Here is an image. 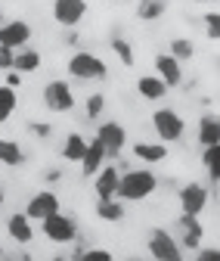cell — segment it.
Returning a JSON list of instances; mask_svg holds the SVG:
<instances>
[{
	"label": "cell",
	"mask_w": 220,
	"mask_h": 261,
	"mask_svg": "<svg viewBox=\"0 0 220 261\" xmlns=\"http://www.w3.org/2000/svg\"><path fill=\"white\" fill-rule=\"evenodd\" d=\"M44 103L50 112H72L75 109V90L69 81L62 78H53L44 84Z\"/></svg>",
	"instance_id": "6"
},
{
	"label": "cell",
	"mask_w": 220,
	"mask_h": 261,
	"mask_svg": "<svg viewBox=\"0 0 220 261\" xmlns=\"http://www.w3.org/2000/svg\"><path fill=\"white\" fill-rule=\"evenodd\" d=\"M205 205H208V190L202 184H186V187H180V212L183 215L199 218L205 212Z\"/></svg>",
	"instance_id": "11"
},
{
	"label": "cell",
	"mask_w": 220,
	"mask_h": 261,
	"mask_svg": "<svg viewBox=\"0 0 220 261\" xmlns=\"http://www.w3.org/2000/svg\"><path fill=\"white\" fill-rule=\"evenodd\" d=\"M168 13V0H140L137 4V19L143 22H159Z\"/></svg>",
	"instance_id": "23"
},
{
	"label": "cell",
	"mask_w": 220,
	"mask_h": 261,
	"mask_svg": "<svg viewBox=\"0 0 220 261\" xmlns=\"http://www.w3.org/2000/svg\"><path fill=\"white\" fill-rule=\"evenodd\" d=\"M97 140L106 146V155L109 159H118L121 149H124V143H128V130H124L121 121H103L97 127Z\"/></svg>",
	"instance_id": "8"
},
{
	"label": "cell",
	"mask_w": 220,
	"mask_h": 261,
	"mask_svg": "<svg viewBox=\"0 0 220 261\" xmlns=\"http://www.w3.org/2000/svg\"><path fill=\"white\" fill-rule=\"evenodd\" d=\"M69 75L78 78V81H103L109 75V65L97 56V53H90V50H78L69 56Z\"/></svg>",
	"instance_id": "2"
},
{
	"label": "cell",
	"mask_w": 220,
	"mask_h": 261,
	"mask_svg": "<svg viewBox=\"0 0 220 261\" xmlns=\"http://www.w3.org/2000/svg\"><path fill=\"white\" fill-rule=\"evenodd\" d=\"M53 261H69V258H62V255H56V258H53Z\"/></svg>",
	"instance_id": "38"
},
{
	"label": "cell",
	"mask_w": 220,
	"mask_h": 261,
	"mask_svg": "<svg viewBox=\"0 0 220 261\" xmlns=\"http://www.w3.org/2000/svg\"><path fill=\"white\" fill-rule=\"evenodd\" d=\"M155 75H159L168 87H177L183 81V69H180V62L171 53H159V56H155Z\"/></svg>",
	"instance_id": "15"
},
{
	"label": "cell",
	"mask_w": 220,
	"mask_h": 261,
	"mask_svg": "<svg viewBox=\"0 0 220 261\" xmlns=\"http://www.w3.org/2000/svg\"><path fill=\"white\" fill-rule=\"evenodd\" d=\"M155 190H159V177H155L149 168H131V171L121 174L118 199L121 202H140V199H149Z\"/></svg>",
	"instance_id": "1"
},
{
	"label": "cell",
	"mask_w": 220,
	"mask_h": 261,
	"mask_svg": "<svg viewBox=\"0 0 220 261\" xmlns=\"http://www.w3.org/2000/svg\"><path fill=\"white\" fill-rule=\"evenodd\" d=\"M59 212V196L53 193V190H41V193H35L28 199V205H25V215L31 218V221H47L50 215H56Z\"/></svg>",
	"instance_id": "10"
},
{
	"label": "cell",
	"mask_w": 220,
	"mask_h": 261,
	"mask_svg": "<svg viewBox=\"0 0 220 261\" xmlns=\"http://www.w3.org/2000/svg\"><path fill=\"white\" fill-rule=\"evenodd\" d=\"M13 261H35V258H31V255H28V252H22V255H16V258H13Z\"/></svg>",
	"instance_id": "36"
},
{
	"label": "cell",
	"mask_w": 220,
	"mask_h": 261,
	"mask_svg": "<svg viewBox=\"0 0 220 261\" xmlns=\"http://www.w3.org/2000/svg\"><path fill=\"white\" fill-rule=\"evenodd\" d=\"M41 230H44V237H47L50 243H56V246H66V243H75V240H78V224H75V218L66 215V212H56V215H50L47 221H41Z\"/></svg>",
	"instance_id": "4"
},
{
	"label": "cell",
	"mask_w": 220,
	"mask_h": 261,
	"mask_svg": "<svg viewBox=\"0 0 220 261\" xmlns=\"http://www.w3.org/2000/svg\"><path fill=\"white\" fill-rule=\"evenodd\" d=\"M78 261H115V255L109 249H84Z\"/></svg>",
	"instance_id": "31"
},
{
	"label": "cell",
	"mask_w": 220,
	"mask_h": 261,
	"mask_svg": "<svg viewBox=\"0 0 220 261\" xmlns=\"http://www.w3.org/2000/svg\"><path fill=\"white\" fill-rule=\"evenodd\" d=\"M13 62H16V53L0 47V72H13Z\"/></svg>",
	"instance_id": "33"
},
{
	"label": "cell",
	"mask_w": 220,
	"mask_h": 261,
	"mask_svg": "<svg viewBox=\"0 0 220 261\" xmlns=\"http://www.w3.org/2000/svg\"><path fill=\"white\" fill-rule=\"evenodd\" d=\"M0 258H4V246H0Z\"/></svg>",
	"instance_id": "40"
},
{
	"label": "cell",
	"mask_w": 220,
	"mask_h": 261,
	"mask_svg": "<svg viewBox=\"0 0 220 261\" xmlns=\"http://www.w3.org/2000/svg\"><path fill=\"white\" fill-rule=\"evenodd\" d=\"M28 130H31V134H35L38 140H47V137L53 134V127H50L47 121H35V124H28Z\"/></svg>",
	"instance_id": "32"
},
{
	"label": "cell",
	"mask_w": 220,
	"mask_h": 261,
	"mask_svg": "<svg viewBox=\"0 0 220 261\" xmlns=\"http://www.w3.org/2000/svg\"><path fill=\"white\" fill-rule=\"evenodd\" d=\"M0 208H4V190H0Z\"/></svg>",
	"instance_id": "37"
},
{
	"label": "cell",
	"mask_w": 220,
	"mask_h": 261,
	"mask_svg": "<svg viewBox=\"0 0 220 261\" xmlns=\"http://www.w3.org/2000/svg\"><path fill=\"white\" fill-rule=\"evenodd\" d=\"M31 38H35V28H31L25 19H7L4 25H0V47H7L13 53L25 50Z\"/></svg>",
	"instance_id": "5"
},
{
	"label": "cell",
	"mask_w": 220,
	"mask_h": 261,
	"mask_svg": "<svg viewBox=\"0 0 220 261\" xmlns=\"http://www.w3.org/2000/svg\"><path fill=\"white\" fill-rule=\"evenodd\" d=\"M41 69V53L38 50H19L16 53V62H13V72H19V75H35Z\"/></svg>",
	"instance_id": "20"
},
{
	"label": "cell",
	"mask_w": 220,
	"mask_h": 261,
	"mask_svg": "<svg viewBox=\"0 0 220 261\" xmlns=\"http://www.w3.org/2000/svg\"><path fill=\"white\" fill-rule=\"evenodd\" d=\"M128 261H140V258H128Z\"/></svg>",
	"instance_id": "42"
},
{
	"label": "cell",
	"mask_w": 220,
	"mask_h": 261,
	"mask_svg": "<svg viewBox=\"0 0 220 261\" xmlns=\"http://www.w3.org/2000/svg\"><path fill=\"white\" fill-rule=\"evenodd\" d=\"M87 146H90V140L84 134H78V130H72V134L66 137V143H62V159L66 162H84Z\"/></svg>",
	"instance_id": "18"
},
{
	"label": "cell",
	"mask_w": 220,
	"mask_h": 261,
	"mask_svg": "<svg viewBox=\"0 0 220 261\" xmlns=\"http://www.w3.org/2000/svg\"><path fill=\"white\" fill-rule=\"evenodd\" d=\"M109 47H112V53L121 59V65H124V69H131V65H134V47L128 44V41H124V38H109Z\"/></svg>",
	"instance_id": "27"
},
{
	"label": "cell",
	"mask_w": 220,
	"mask_h": 261,
	"mask_svg": "<svg viewBox=\"0 0 220 261\" xmlns=\"http://www.w3.org/2000/svg\"><path fill=\"white\" fill-rule=\"evenodd\" d=\"M16 106H19V93H16V87L0 84V124L10 121V115L16 112Z\"/></svg>",
	"instance_id": "25"
},
{
	"label": "cell",
	"mask_w": 220,
	"mask_h": 261,
	"mask_svg": "<svg viewBox=\"0 0 220 261\" xmlns=\"http://www.w3.org/2000/svg\"><path fill=\"white\" fill-rule=\"evenodd\" d=\"M152 127H155V134H159L162 143H177L186 134V121L180 118V112H174L168 106H162V109L152 112Z\"/></svg>",
	"instance_id": "3"
},
{
	"label": "cell",
	"mask_w": 220,
	"mask_h": 261,
	"mask_svg": "<svg viewBox=\"0 0 220 261\" xmlns=\"http://www.w3.org/2000/svg\"><path fill=\"white\" fill-rule=\"evenodd\" d=\"M196 261H220V249H199Z\"/></svg>",
	"instance_id": "34"
},
{
	"label": "cell",
	"mask_w": 220,
	"mask_h": 261,
	"mask_svg": "<svg viewBox=\"0 0 220 261\" xmlns=\"http://www.w3.org/2000/svg\"><path fill=\"white\" fill-rule=\"evenodd\" d=\"M109 162V155H106V146L100 143V140H90V146H87V155H84V162H81V174L84 177H97L100 171H103V165Z\"/></svg>",
	"instance_id": "14"
},
{
	"label": "cell",
	"mask_w": 220,
	"mask_h": 261,
	"mask_svg": "<svg viewBox=\"0 0 220 261\" xmlns=\"http://www.w3.org/2000/svg\"><path fill=\"white\" fill-rule=\"evenodd\" d=\"M202 165H205L211 184H220V143H217V146H205V152H202Z\"/></svg>",
	"instance_id": "26"
},
{
	"label": "cell",
	"mask_w": 220,
	"mask_h": 261,
	"mask_svg": "<svg viewBox=\"0 0 220 261\" xmlns=\"http://www.w3.org/2000/svg\"><path fill=\"white\" fill-rule=\"evenodd\" d=\"M199 143L202 146H217L220 143V115L205 112L199 118Z\"/></svg>",
	"instance_id": "17"
},
{
	"label": "cell",
	"mask_w": 220,
	"mask_h": 261,
	"mask_svg": "<svg viewBox=\"0 0 220 261\" xmlns=\"http://www.w3.org/2000/svg\"><path fill=\"white\" fill-rule=\"evenodd\" d=\"M97 218L100 221H109V224L124 221V202L121 199H106V202L97 199Z\"/></svg>",
	"instance_id": "24"
},
{
	"label": "cell",
	"mask_w": 220,
	"mask_h": 261,
	"mask_svg": "<svg viewBox=\"0 0 220 261\" xmlns=\"http://www.w3.org/2000/svg\"><path fill=\"white\" fill-rule=\"evenodd\" d=\"M4 22H7V19H4V10H0V25H4Z\"/></svg>",
	"instance_id": "39"
},
{
	"label": "cell",
	"mask_w": 220,
	"mask_h": 261,
	"mask_svg": "<svg viewBox=\"0 0 220 261\" xmlns=\"http://www.w3.org/2000/svg\"><path fill=\"white\" fill-rule=\"evenodd\" d=\"M19 81H22L19 72H10V75H7V84H10V87H19Z\"/></svg>",
	"instance_id": "35"
},
{
	"label": "cell",
	"mask_w": 220,
	"mask_h": 261,
	"mask_svg": "<svg viewBox=\"0 0 220 261\" xmlns=\"http://www.w3.org/2000/svg\"><path fill=\"white\" fill-rule=\"evenodd\" d=\"M205 35L208 41H220V13H205Z\"/></svg>",
	"instance_id": "30"
},
{
	"label": "cell",
	"mask_w": 220,
	"mask_h": 261,
	"mask_svg": "<svg viewBox=\"0 0 220 261\" xmlns=\"http://www.w3.org/2000/svg\"><path fill=\"white\" fill-rule=\"evenodd\" d=\"M171 56L177 62H186V59H193L196 56V44L190 38H171Z\"/></svg>",
	"instance_id": "28"
},
{
	"label": "cell",
	"mask_w": 220,
	"mask_h": 261,
	"mask_svg": "<svg viewBox=\"0 0 220 261\" xmlns=\"http://www.w3.org/2000/svg\"><path fill=\"white\" fill-rule=\"evenodd\" d=\"M103 109H106V96H103V93H90V96H87V103H84L87 118H90V121H97V118L103 115Z\"/></svg>",
	"instance_id": "29"
},
{
	"label": "cell",
	"mask_w": 220,
	"mask_h": 261,
	"mask_svg": "<svg viewBox=\"0 0 220 261\" xmlns=\"http://www.w3.org/2000/svg\"><path fill=\"white\" fill-rule=\"evenodd\" d=\"M180 227H183V249H196L199 243H202V224H199V218H193V215H180Z\"/></svg>",
	"instance_id": "19"
},
{
	"label": "cell",
	"mask_w": 220,
	"mask_h": 261,
	"mask_svg": "<svg viewBox=\"0 0 220 261\" xmlns=\"http://www.w3.org/2000/svg\"><path fill=\"white\" fill-rule=\"evenodd\" d=\"M149 255L155 261H183V246L162 227H155L149 233Z\"/></svg>",
	"instance_id": "7"
},
{
	"label": "cell",
	"mask_w": 220,
	"mask_h": 261,
	"mask_svg": "<svg viewBox=\"0 0 220 261\" xmlns=\"http://www.w3.org/2000/svg\"><path fill=\"white\" fill-rule=\"evenodd\" d=\"M168 90H171V87H168L159 75H140V78H137V93L143 96V100H165Z\"/></svg>",
	"instance_id": "16"
},
{
	"label": "cell",
	"mask_w": 220,
	"mask_h": 261,
	"mask_svg": "<svg viewBox=\"0 0 220 261\" xmlns=\"http://www.w3.org/2000/svg\"><path fill=\"white\" fill-rule=\"evenodd\" d=\"M7 233L13 237V243L28 246L31 240H35V224H31V218H28L25 212H16V215H10V221H7Z\"/></svg>",
	"instance_id": "13"
},
{
	"label": "cell",
	"mask_w": 220,
	"mask_h": 261,
	"mask_svg": "<svg viewBox=\"0 0 220 261\" xmlns=\"http://www.w3.org/2000/svg\"><path fill=\"white\" fill-rule=\"evenodd\" d=\"M199 4H211V0H199Z\"/></svg>",
	"instance_id": "41"
},
{
	"label": "cell",
	"mask_w": 220,
	"mask_h": 261,
	"mask_svg": "<svg viewBox=\"0 0 220 261\" xmlns=\"http://www.w3.org/2000/svg\"><path fill=\"white\" fill-rule=\"evenodd\" d=\"M134 155L140 162H165L168 159V143H134Z\"/></svg>",
	"instance_id": "22"
},
{
	"label": "cell",
	"mask_w": 220,
	"mask_h": 261,
	"mask_svg": "<svg viewBox=\"0 0 220 261\" xmlns=\"http://www.w3.org/2000/svg\"><path fill=\"white\" fill-rule=\"evenodd\" d=\"M87 16V0H53V19L62 28H78Z\"/></svg>",
	"instance_id": "9"
},
{
	"label": "cell",
	"mask_w": 220,
	"mask_h": 261,
	"mask_svg": "<svg viewBox=\"0 0 220 261\" xmlns=\"http://www.w3.org/2000/svg\"><path fill=\"white\" fill-rule=\"evenodd\" d=\"M25 162V152L16 140H7V137H0V165H7V168H19Z\"/></svg>",
	"instance_id": "21"
},
{
	"label": "cell",
	"mask_w": 220,
	"mask_h": 261,
	"mask_svg": "<svg viewBox=\"0 0 220 261\" xmlns=\"http://www.w3.org/2000/svg\"><path fill=\"white\" fill-rule=\"evenodd\" d=\"M97 184H93V190H97V199L100 202H106V199H118V184H121V174H118V168L115 165H103V171L93 177Z\"/></svg>",
	"instance_id": "12"
}]
</instances>
